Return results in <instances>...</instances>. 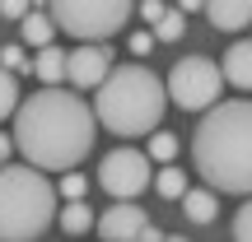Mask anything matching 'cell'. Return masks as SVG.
I'll list each match as a JSON object with an SVG mask.
<instances>
[{
  "instance_id": "obj_15",
  "label": "cell",
  "mask_w": 252,
  "mask_h": 242,
  "mask_svg": "<svg viewBox=\"0 0 252 242\" xmlns=\"http://www.w3.org/2000/svg\"><path fill=\"white\" fill-rule=\"evenodd\" d=\"M61 228H65L70 238L89 233V228H94V210L84 205V200H65V210H61Z\"/></svg>"
},
{
  "instance_id": "obj_21",
  "label": "cell",
  "mask_w": 252,
  "mask_h": 242,
  "mask_svg": "<svg viewBox=\"0 0 252 242\" xmlns=\"http://www.w3.org/2000/svg\"><path fill=\"white\" fill-rule=\"evenodd\" d=\"M84 191H89V182H84L80 172H65L61 177V196L65 200H84Z\"/></svg>"
},
{
  "instance_id": "obj_29",
  "label": "cell",
  "mask_w": 252,
  "mask_h": 242,
  "mask_svg": "<svg viewBox=\"0 0 252 242\" xmlns=\"http://www.w3.org/2000/svg\"><path fill=\"white\" fill-rule=\"evenodd\" d=\"M0 168H5V154H0Z\"/></svg>"
},
{
  "instance_id": "obj_9",
  "label": "cell",
  "mask_w": 252,
  "mask_h": 242,
  "mask_svg": "<svg viewBox=\"0 0 252 242\" xmlns=\"http://www.w3.org/2000/svg\"><path fill=\"white\" fill-rule=\"evenodd\" d=\"M150 228V215L140 205H112L108 215H98V238L103 242H140V233Z\"/></svg>"
},
{
  "instance_id": "obj_22",
  "label": "cell",
  "mask_w": 252,
  "mask_h": 242,
  "mask_svg": "<svg viewBox=\"0 0 252 242\" xmlns=\"http://www.w3.org/2000/svg\"><path fill=\"white\" fill-rule=\"evenodd\" d=\"M234 242H252V200L234 215Z\"/></svg>"
},
{
  "instance_id": "obj_19",
  "label": "cell",
  "mask_w": 252,
  "mask_h": 242,
  "mask_svg": "<svg viewBox=\"0 0 252 242\" xmlns=\"http://www.w3.org/2000/svg\"><path fill=\"white\" fill-rule=\"evenodd\" d=\"M182 33H187V19H182L178 9H168V14L154 24V37H159V42H178Z\"/></svg>"
},
{
  "instance_id": "obj_4",
  "label": "cell",
  "mask_w": 252,
  "mask_h": 242,
  "mask_svg": "<svg viewBox=\"0 0 252 242\" xmlns=\"http://www.w3.org/2000/svg\"><path fill=\"white\" fill-rule=\"evenodd\" d=\"M56 219V187L42 168H0V242H37Z\"/></svg>"
},
{
  "instance_id": "obj_6",
  "label": "cell",
  "mask_w": 252,
  "mask_h": 242,
  "mask_svg": "<svg viewBox=\"0 0 252 242\" xmlns=\"http://www.w3.org/2000/svg\"><path fill=\"white\" fill-rule=\"evenodd\" d=\"M224 65L206 61V56H182L178 65L168 70V98L178 103L182 112H206L220 103L224 93Z\"/></svg>"
},
{
  "instance_id": "obj_25",
  "label": "cell",
  "mask_w": 252,
  "mask_h": 242,
  "mask_svg": "<svg viewBox=\"0 0 252 242\" xmlns=\"http://www.w3.org/2000/svg\"><path fill=\"white\" fill-rule=\"evenodd\" d=\"M150 47H154V33H131V52L135 56H145Z\"/></svg>"
},
{
  "instance_id": "obj_20",
  "label": "cell",
  "mask_w": 252,
  "mask_h": 242,
  "mask_svg": "<svg viewBox=\"0 0 252 242\" xmlns=\"http://www.w3.org/2000/svg\"><path fill=\"white\" fill-rule=\"evenodd\" d=\"M0 65L5 70H14V75H24V70H33V61H28L19 47H0Z\"/></svg>"
},
{
  "instance_id": "obj_26",
  "label": "cell",
  "mask_w": 252,
  "mask_h": 242,
  "mask_svg": "<svg viewBox=\"0 0 252 242\" xmlns=\"http://www.w3.org/2000/svg\"><path fill=\"white\" fill-rule=\"evenodd\" d=\"M140 242H163V233H159V228L150 224V228H145V233H140Z\"/></svg>"
},
{
  "instance_id": "obj_5",
  "label": "cell",
  "mask_w": 252,
  "mask_h": 242,
  "mask_svg": "<svg viewBox=\"0 0 252 242\" xmlns=\"http://www.w3.org/2000/svg\"><path fill=\"white\" fill-rule=\"evenodd\" d=\"M131 9L135 0H52L56 28L80 37V42H108L112 33H122Z\"/></svg>"
},
{
  "instance_id": "obj_28",
  "label": "cell",
  "mask_w": 252,
  "mask_h": 242,
  "mask_svg": "<svg viewBox=\"0 0 252 242\" xmlns=\"http://www.w3.org/2000/svg\"><path fill=\"white\" fill-rule=\"evenodd\" d=\"M163 242H187V238H163Z\"/></svg>"
},
{
  "instance_id": "obj_12",
  "label": "cell",
  "mask_w": 252,
  "mask_h": 242,
  "mask_svg": "<svg viewBox=\"0 0 252 242\" xmlns=\"http://www.w3.org/2000/svg\"><path fill=\"white\" fill-rule=\"evenodd\" d=\"M182 210H187V219L191 224H210V219L220 215V205H215V187H191L187 196H182Z\"/></svg>"
},
{
  "instance_id": "obj_17",
  "label": "cell",
  "mask_w": 252,
  "mask_h": 242,
  "mask_svg": "<svg viewBox=\"0 0 252 242\" xmlns=\"http://www.w3.org/2000/svg\"><path fill=\"white\" fill-rule=\"evenodd\" d=\"M14 112H19V80H14V70L0 65V121L14 117Z\"/></svg>"
},
{
  "instance_id": "obj_24",
  "label": "cell",
  "mask_w": 252,
  "mask_h": 242,
  "mask_svg": "<svg viewBox=\"0 0 252 242\" xmlns=\"http://www.w3.org/2000/svg\"><path fill=\"white\" fill-rule=\"evenodd\" d=\"M163 14H168V5H163V0H140V19H150V24H159Z\"/></svg>"
},
{
  "instance_id": "obj_11",
  "label": "cell",
  "mask_w": 252,
  "mask_h": 242,
  "mask_svg": "<svg viewBox=\"0 0 252 242\" xmlns=\"http://www.w3.org/2000/svg\"><path fill=\"white\" fill-rule=\"evenodd\" d=\"M224 80L234 84V89L252 93V37H243V42H234L224 52Z\"/></svg>"
},
{
  "instance_id": "obj_13",
  "label": "cell",
  "mask_w": 252,
  "mask_h": 242,
  "mask_svg": "<svg viewBox=\"0 0 252 242\" xmlns=\"http://www.w3.org/2000/svg\"><path fill=\"white\" fill-rule=\"evenodd\" d=\"M65 56H70V52H61V47H37L33 75H37L42 84H61V80H65Z\"/></svg>"
},
{
  "instance_id": "obj_16",
  "label": "cell",
  "mask_w": 252,
  "mask_h": 242,
  "mask_svg": "<svg viewBox=\"0 0 252 242\" xmlns=\"http://www.w3.org/2000/svg\"><path fill=\"white\" fill-rule=\"evenodd\" d=\"M154 187H159V196L163 200H182V196H187V172H182V168H173V163H168V168H159V177H154Z\"/></svg>"
},
{
  "instance_id": "obj_27",
  "label": "cell",
  "mask_w": 252,
  "mask_h": 242,
  "mask_svg": "<svg viewBox=\"0 0 252 242\" xmlns=\"http://www.w3.org/2000/svg\"><path fill=\"white\" fill-rule=\"evenodd\" d=\"M182 9H206V0H178Z\"/></svg>"
},
{
  "instance_id": "obj_3",
  "label": "cell",
  "mask_w": 252,
  "mask_h": 242,
  "mask_svg": "<svg viewBox=\"0 0 252 242\" xmlns=\"http://www.w3.org/2000/svg\"><path fill=\"white\" fill-rule=\"evenodd\" d=\"M163 80L145 65H117L108 80L98 84L94 93V112H98V126L122 140L131 135H154L159 131V117H163Z\"/></svg>"
},
{
  "instance_id": "obj_2",
  "label": "cell",
  "mask_w": 252,
  "mask_h": 242,
  "mask_svg": "<svg viewBox=\"0 0 252 242\" xmlns=\"http://www.w3.org/2000/svg\"><path fill=\"white\" fill-rule=\"evenodd\" d=\"M191 163L215 191L252 196V103H215L191 131Z\"/></svg>"
},
{
  "instance_id": "obj_18",
  "label": "cell",
  "mask_w": 252,
  "mask_h": 242,
  "mask_svg": "<svg viewBox=\"0 0 252 242\" xmlns=\"http://www.w3.org/2000/svg\"><path fill=\"white\" fill-rule=\"evenodd\" d=\"M173 154H178V135L173 131H154L150 135V159L154 163H173Z\"/></svg>"
},
{
  "instance_id": "obj_14",
  "label": "cell",
  "mask_w": 252,
  "mask_h": 242,
  "mask_svg": "<svg viewBox=\"0 0 252 242\" xmlns=\"http://www.w3.org/2000/svg\"><path fill=\"white\" fill-rule=\"evenodd\" d=\"M19 24H24V42L28 47H52V33H56V19L52 14H33V9H28Z\"/></svg>"
},
{
  "instance_id": "obj_7",
  "label": "cell",
  "mask_w": 252,
  "mask_h": 242,
  "mask_svg": "<svg viewBox=\"0 0 252 242\" xmlns=\"http://www.w3.org/2000/svg\"><path fill=\"white\" fill-rule=\"evenodd\" d=\"M154 182V159L131 144H117L112 154H103L98 163V187L108 191L112 200H135L145 187Z\"/></svg>"
},
{
  "instance_id": "obj_23",
  "label": "cell",
  "mask_w": 252,
  "mask_h": 242,
  "mask_svg": "<svg viewBox=\"0 0 252 242\" xmlns=\"http://www.w3.org/2000/svg\"><path fill=\"white\" fill-rule=\"evenodd\" d=\"M28 9H33V0H0V19H14V24L28 14Z\"/></svg>"
},
{
  "instance_id": "obj_8",
  "label": "cell",
  "mask_w": 252,
  "mask_h": 242,
  "mask_svg": "<svg viewBox=\"0 0 252 242\" xmlns=\"http://www.w3.org/2000/svg\"><path fill=\"white\" fill-rule=\"evenodd\" d=\"M108 75H112V52L103 42H80L65 56V80H70L75 89H98Z\"/></svg>"
},
{
  "instance_id": "obj_10",
  "label": "cell",
  "mask_w": 252,
  "mask_h": 242,
  "mask_svg": "<svg viewBox=\"0 0 252 242\" xmlns=\"http://www.w3.org/2000/svg\"><path fill=\"white\" fill-rule=\"evenodd\" d=\"M206 14L215 28L224 33H238V28L252 24V0H206Z\"/></svg>"
},
{
  "instance_id": "obj_1",
  "label": "cell",
  "mask_w": 252,
  "mask_h": 242,
  "mask_svg": "<svg viewBox=\"0 0 252 242\" xmlns=\"http://www.w3.org/2000/svg\"><path fill=\"white\" fill-rule=\"evenodd\" d=\"M94 126H98V112L80 93H65L61 84H42V93H28L19 103L14 144L33 168L70 172L94 149Z\"/></svg>"
}]
</instances>
